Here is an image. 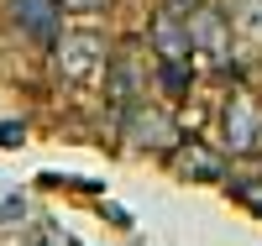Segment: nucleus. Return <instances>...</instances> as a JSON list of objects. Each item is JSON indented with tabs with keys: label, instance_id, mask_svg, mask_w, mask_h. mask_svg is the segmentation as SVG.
<instances>
[{
	"label": "nucleus",
	"instance_id": "obj_1",
	"mask_svg": "<svg viewBox=\"0 0 262 246\" xmlns=\"http://www.w3.org/2000/svg\"><path fill=\"white\" fill-rule=\"evenodd\" d=\"M105 69H111V48H105L100 32H63L53 37V74L69 84V89H90Z\"/></svg>",
	"mask_w": 262,
	"mask_h": 246
},
{
	"label": "nucleus",
	"instance_id": "obj_2",
	"mask_svg": "<svg viewBox=\"0 0 262 246\" xmlns=\"http://www.w3.org/2000/svg\"><path fill=\"white\" fill-rule=\"evenodd\" d=\"M221 142L236 158L262 152V100L252 89H231L226 95V105H221Z\"/></svg>",
	"mask_w": 262,
	"mask_h": 246
},
{
	"label": "nucleus",
	"instance_id": "obj_3",
	"mask_svg": "<svg viewBox=\"0 0 262 246\" xmlns=\"http://www.w3.org/2000/svg\"><path fill=\"white\" fill-rule=\"evenodd\" d=\"M184 16H189L194 53H200L210 69H226V63H231V16L215 11V6H200V0H194V11H184Z\"/></svg>",
	"mask_w": 262,
	"mask_h": 246
},
{
	"label": "nucleus",
	"instance_id": "obj_4",
	"mask_svg": "<svg viewBox=\"0 0 262 246\" xmlns=\"http://www.w3.org/2000/svg\"><path fill=\"white\" fill-rule=\"evenodd\" d=\"M126 142L137 152H173L179 147V121L158 105H126Z\"/></svg>",
	"mask_w": 262,
	"mask_h": 246
},
{
	"label": "nucleus",
	"instance_id": "obj_5",
	"mask_svg": "<svg viewBox=\"0 0 262 246\" xmlns=\"http://www.w3.org/2000/svg\"><path fill=\"white\" fill-rule=\"evenodd\" d=\"M147 37H152V53L158 58H194V42H189V16L179 11V6H158L152 11V27H147Z\"/></svg>",
	"mask_w": 262,
	"mask_h": 246
},
{
	"label": "nucleus",
	"instance_id": "obj_6",
	"mask_svg": "<svg viewBox=\"0 0 262 246\" xmlns=\"http://www.w3.org/2000/svg\"><path fill=\"white\" fill-rule=\"evenodd\" d=\"M6 6V21L16 32H27L37 42H53L58 37V16H63V0H0Z\"/></svg>",
	"mask_w": 262,
	"mask_h": 246
},
{
	"label": "nucleus",
	"instance_id": "obj_7",
	"mask_svg": "<svg viewBox=\"0 0 262 246\" xmlns=\"http://www.w3.org/2000/svg\"><path fill=\"white\" fill-rule=\"evenodd\" d=\"M137 48H142V42H121V53L111 58V69H105V84H111L116 105H131L137 89H142V79H137Z\"/></svg>",
	"mask_w": 262,
	"mask_h": 246
},
{
	"label": "nucleus",
	"instance_id": "obj_8",
	"mask_svg": "<svg viewBox=\"0 0 262 246\" xmlns=\"http://www.w3.org/2000/svg\"><path fill=\"white\" fill-rule=\"evenodd\" d=\"M158 84H163V95H168V100H184V95H189V84H194V74H189V63H184V58H158Z\"/></svg>",
	"mask_w": 262,
	"mask_h": 246
},
{
	"label": "nucleus",
	"instance_id": "obj_9",
	"mask_svg": "<svg viewBox=\"0 0 262 246\" xmlns=\"http://www.w3.org/2000/svg\"><path fill=\"white\" fill-rule=\"evenodd\" d=\"M179 168H184L189 178H205V184L226 173V168H221V158H215V152H205V147H184V152H179Z\"/></svg>",
	"mask_w": 262,
	"mask_h": 246
},
{
	"label": "nucleus",
	"instance_id": "obj_10",
	"mask_svg": "<svg viewBox=\"0 0 262 246\" xmlns=\"http://www.w3.org/2000/svg\"><path fill=\"white\" fill-rule=\"evenodd\" d=\"M231 27L262 42V0H236V6H231Z\"/></svg>",
	"mask_w": 262,
	"mask_h": 246
},
{
	"label": "nucleus",
	"instance_id": "obj_11",
	"mask_svg": "<svg viewBox=\"0 0 262 246\" xmlns=\"http://www.w3.org/2000/svg\"><path fill=\"white\" fill-rule=\"evenodd\" d=\"M111 6H116V0H63V11H69V16H105Z\"/></svg>",
	"mask_w": 262,
	"mask_h": 246
},
{
	"label": "nucleus",
	"instance_id": "obj_12",
	"mask_svg": "<svg viewBox=\"0 0 262 246\" xmlns=\"http://www.w3.org/2000/svg\"><path fill=\"white\" fill-rule=\"evenodd\" d=\"M236 199H242L247 210H257V215H262V178H247V184H236Z\"/></svg>",
	"mask_w": 262,
	"mask_h": 246
},
{
	"label": "nucleus",
	"instance_id": "obj_13",
	"mask_svg": "<svg viewBox=\"0 0 262 246\" xmlns=\"http://www.w3.org/2000/svg\"><path fill=\"white\" fill-rule=\"evenodd\" d=\"M173 6H194V0H173Z\"/></svg>",
	"mask_w": 262,
	"mask_h": 246
}]
</instances>
